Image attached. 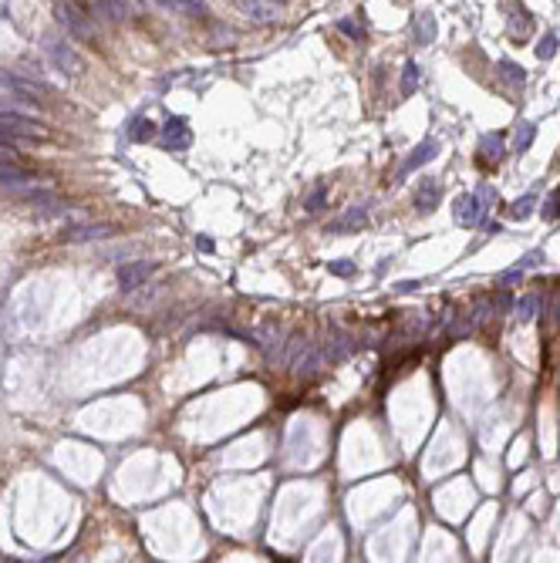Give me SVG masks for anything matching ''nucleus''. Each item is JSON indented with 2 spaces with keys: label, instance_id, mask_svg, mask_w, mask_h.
<instances>
[{
  "label": "nucleus",
  "instance_id": "obj_8",
  "mask_svg": "<svg viewBox=\"0 0 560 563\" xmlns=\"http://www.w3.org/2000/svg\"><path fill=\"white\" fill-rule=\"evenodd\" d=\"M27 182H34V176L21 165V162H0V186L3 189H14V193H21Z\"/></svg>",
  "mask_w": 560,
  "mask_h": 563
},
{
  "label": "nucleus",
  "instance_id": "obj_24",
  "mask_svg": "<svg viewBox=\"0 0 560 563\" xmlns=\"http://www.w3.org/2000/svg\"><path fill=\"white\" fill-rule=\"evenodd\" d=\"M338 31H341V34H348L351 40L364 38V27H358V24H355V21H348V17H341V21H338Z\"/></svg>",
  "mask_w": 560,
  "mask_h": 563
},
{
  "label": "nucleus",
  "instance_id": "obj_17",
  "mask_svg": "<svg viewBox=\"0 0 560 563\" xmlns=\"http://www.w3.org/2000/svg\"><path fill=\"white\" fill-rule=\"evenodd\" d=\"M156 135V121L152 119H132V125H128V139L132 142H149Z\"/></svg>",
  "mask_w": 560,
  "mask_h": 563
},
{
  "label": "nucleus",
  "instance_id": "obj_28",
  "mask_svg": "<svg viewBox=\"0 0 560 563\" xmlns=\"http://www.w3.org/2000/svg\"><path fill=\"white\" fill-rule=\"evenodd\" d=\"M172 3L183 7V10H189L193 17H202V14H206V3H202V0H172Z\"/></svg>",
  "mask_w": 560,
  "mask_h": 563
},
{
  "label": "nucleus",
  "instance_id": "obj_14",
  "mask_svg": "<svg viewBox=\"0 0 560 563\" xmlns=\"http://www.w3.org/2000/svg\"><path fill=\"white\" fill-rule=\"evenodd\" d=\"M112 237V226H71L61 233L65 243H88V240H105Z\"/></svg>",
  "mask_w": 560,
  "mask_h": 563
},
{
  "label": "nucleus",
  "instance_id": "obj_13",
  "mask_svg": "<svg viewBox=\"0 0 560 563\" xmlns=\"http://www.w3.org/2000/svg\"><path fill=\"white\" fill-rule=\"evenodd\" d=\"M361 226H368V209H364V206H355V209H348L341 219H334V223L327 226V233H351V230H361Z\"/></svg>",
  "mask_w": 560,
  "mask_h": 563
},
{
  "label": "nucleus",
  "instance_id": "obj_19",
  "mask_svg": "<svg viewBox=\"0 0 560 563\" xmlns=\"http://www.w3.org/2000/svg\"><path fill=\"white\" fill-rule=\"evenodd\" d=\"M537 307H540V300H537L533 294H530V297H523L520 304H517V318H520L523 324H526V321H533V314H537Z\"/></svg>",
  "mask_w": 560,
  "mask_h": 563
},
{
  "label": "nucleus",
  "instance_id": "obj_7",
  "mask_svg": "<svg viewBox=\"0 0 560 563\" xmlns=\"http://www.w3.org/2000/svg\"><path fill=\"white\" fill-rule=\"evenodd\" d=\"M189 142H193V132H189L186 119H169L165 121V128H162V145H165V149L183 152V149H189Z\"/></svg>",
  "mask_w": 560,
  "mask_h": 563
},
{
  "label": "nucleus",
  "instance_id": "obj_1",
  "mask_svg": "<svg viewBox=\"0 0 560 563\" xmlns=\"http://www.w3.org/2000/svg\"><path fill=\"white\" fill-rule=\"evenodd\" d=\"M34 139H44V128H40L34 119L14 112V108H0V142H34Z\"/></svg>",
  "mask_w": 560,
  "mask_h": 563
},
{
  "label": "nucleus",
  "instance_id": "obj_32",
  "mask_svg": "<svg viewBox=\"0 0 560 563\" xmlns=\"http://www.w3.org/2000/svg\"><path fill=\"white\" fill-rule=\"evenodd\" d=\"M415 287H419V280H405V283H399L401 294H408V290H415Z\"/></svg>",
  "mask_w": 560,
  "mask_h": 563
},
{
  "label": "nucleus",
  "instance_id": "obj_11",
  "mask_svg": "<svg viewBox=\"0 0 560 563\" xmlns=\"http://www.w3.org/2000/svg\"><path fill=\"white\" fill-rule=\"evenodd\" d=\"M439 202H442V186L436 179H422L415 186V206H419V213H432Z\"/></svg>",
  "mask_w": 560,
  "mask_h": 563
},
{
  "label": "nucleus",
  "instance_id": "obj_12",
  "mask_svg": "<svg viewBox=\"0 0 560 563\" xmlns=\"http://www.w3.org/2000/svg\"><path fill=\"white\" fill-rule=\"evenodd\" d=\"M436 156H439V142H422V145H419V149H415V152H412L408 159L401 162V169H399V176H395V179H405V176H408L412 169H419V165L432 162Z\"/></svg>",
  "mask_w": 560,
  "mask_h": 563
},
{
  "label": "nucleus",
  "instance_id": "obj_29",
  "mask_svg": "<svg viewBox=\"0 0 560 563\" xmlns=\"http://www.w3.org/2000/svg\"><path fill=\"white\" fill-rule=\"evenodd\" d=\"M540 263H544V253H540V250H530V253H526V256H523V260H520V270H530V267H540Z\"/></svg>",
  "mask_w": 560,
  "mask_h": 563
},
{
  "label": "nucleus",
  "instance_id": "obj_6",
  "mask_svg": "<svg viewBox=\"0 0 560 563\" xmlns=\"http://www.w3.org/2000/svg\"><path fill=\"white\" fill-rule=\"evenodd\" d=\"M452 216H456V223L459 226H480L482 216H486V206H482L480 196H473V193H463L456 206H452Z\"/></svg>",
  "mask_w": 560,
  "mask_h": 563
},
{
  "label": "nucleus",
  "instance_id": "obj_22",
  "mask_svg": "<svg viewBox=\"0 0 560 563\" xmlns=\"http://www.w3.org/2000/svg\"><path fill=\"white\" fill-rule=\"evenodd\" d=\"M419 78H422V75H419V64H405V78H401V91H405V95H412V91L419 88Z\"/></svg>",
  "mask_w": 560,
  "mask_h": 563
},
{
  "label": "nucleus",
  "instance_id": "obj_15",
  "mask_svg": "<svg viewBox=\"0 0 560 563\" xmlns=\"http://www.w3.org/2000/svg\"><path fill=\"white\" fill-rule=\"evenodd\" d=\"M480 162L482 165H500V162H503V139H500V135H482Z\"/></svg>",
  "mask_w": 560,
  "mask_h": 563
},
{
  "label": "nucleus",
  "instance_id": "obj_3",
  "mask_svg": "<svg viewBox=\"0 0 560 563\" xmlns=\"http://www.w3.org/2000/svg\"><path fill=\"white\" fill-rule=\"evenodd\" d=\"M47 58H51L54 68H58L61 75H68V78H78L81 71H84V58H81L65 38H47Z\"/></svg>",
  "mask_w": 560,
  "mask_h": 563
},
{
  "label": "nucleus",
  "instance_id": "obj_23",
  "mask_svg": "<svg viewBox=\"0 0 560 563\" xmlns=\"http://www.w3.org/2000/svg\"><path fill=\"white\" fill-rule=\"evenodd\" d=\"M500 78H503V81H513V84H523V81H526V75H523L517 64L503 61V64H500Z\"/></svg>",
  "mask_w": 560,
  "mask_h": 563
},
{
  "label": "nucleus",
  "instance_id": "obj_25",
  "mask_svg": "<svg viewBox=\"0 0 560 563\" xmlns=\"http://www.w3.org/2000/svg\"><path fill=\"white\" fill-rule=\"evenodd\" d=\"M554 54H557V38H554V34H547V38L537 44V58H544V61H547V58H554Z\"/></svg>",
  "mask_w": 560,
  "mask_h": 563
},
{
  "label": "nucleus",
  "instance_id": "obj_31",
  "mask_svg": "<svg viewBox=\"0 0 560 563\" xmlns=\"http://www.w3.org/2000/svg\"><path fill=\"white\" fill-rule=\"evenodd\" d=\"M520 277H523V270H510V274H503V277H500V283H503V287H510V283H517Z\"/></svg>",
  "mask_w": 560,
  "mask_h": 563
},
{
  "label": "nucleus",
  "instance_id": "obj_18",
  "mask_svg": "<svg viewBox=\"0 0 560 563\" xmlns=\"http://www.w3.org/2000/svg\"><path fill=\"white\" fill-rule=\"evenodd\" d=\"M533 206H537V196H533V193H526L523 200H517L513 206H510V216H513V219H526V216L533 213Z\"/></svg>",
  "mask_w": 560,
  "mask_h": 563
},
{
  "label": "nucleus",
  "instance_id": "obj_30",
  "mask_svg": "<svg viewBox=\"0 0 560 563\" xmlns=\"http://www.w3.org/2000/svg\"><path fill=\"white\" fill-rule=\"evenodd\" d=\"M14 159H17L14 145H10V142H0V162H14Z\"/></svg>",
  "mask_w": 560,
  "mask_h": 563
},
{
  "label": "nucleus",
  "instance_id": "obj_20",
  "mask_svg": "<svg viewBox=\"0 0 560 563\" xmlns=\"http://www.w3.org/2000/svg\"><path fill=\"white\" fill-rule=\"evenodd\" d=\"M533 135H537V128L530 121H523L520 128H517V152H526L533 145Z\"/></svg>",
  "mask_w": 560,
  "mask_h": 563
},
{
  "label": "nucleus",
  "instance_id": "obj_9",
  "mask_svg": "<svg viewBox=\"0 0 560 563\" xmlns=\"http://www.w3.org/2000/svg\"><path fill=\"white\" fill-rule=\"evenodd\" d=\"M152 263H145V260H139V263H125L119 267V287L121 290H135V287H142V283L152 277Z\"/></svg>",
  "mask_w": 560,
  "mask_h": 563
},
{
  "label": "nucleus",
  "instance_id": "obj_21",
  "mask_svg": "<svg viewBox=\"0 0 560 563\" xmlns=\"http://www.w3.org/2000/svg\"><path fill=\"white\" fill-rule=\"evenodd\" d=\"M540 213H544V219H560V186L550 193V196H547V202H544V209H540Z\"/></svg>",
  "mask_w": 560,
  "mask_h": 563
},
{
  "label": "nucleus",
  "instance_id": "obj_4",
  "mask_svg": "<svg viewBox=\"0 0 560 563\" xmlns=\"http://www.w3.org/2000/svg\"><path fill=\"white\" fill-rule=\"evenodd\" d=\"M0 88H3V91H14L21 101H31V105H40V101L51 95L47 84L31 81V78H21V75H10V71H0Z\"/></svg>",
  "mask_w": 560,
  "mask_h": 563
},
{
  "label": "nucleus",
  "instance_id": "obj_16",
  "mask_svg": "<svg viewBox=\"0 0 560 563\" xmlns=\"http://www.w3.org/2000/svg\"><path fill=\"white\" fill-rule=\"evenodd\" d=\"M412 34H415V44H432V38H436V21L429 17V14H419L415 21H412Z\"/></svg>",
  "mask_w": 560,
  "mask_h": 563
},
{
  "label": "nucleus",
  "instance_id": "obj_5",
  "mask_svg": "<svg viewBox=\"0 0 560 563\" xmlns=\"http://www.w3.org/2000/svg\"><path fill=\"white\" fill-rule=\"evenodd\" d=\"M240 10L253 24H277L283 17V3L280 0H240Z\"/></svg>",
  "mask_w": 560,
  "mask_h": 563
},
{
  "label": "nucleus",
  "instance_id": "obj_10",
  "mask_svg": "<svg viewBox=\"0 0 560 563\" xmlns=\"http://www.w3.org/2000/svg\"><path fill=\"white\" fill-rule=\"evenodd\" d=\"M88 10H91V17L108 21V24H121L128 17V7L121 0H88Z\"/></svg>",
  "mask_w": 560,
  "mask_h": 563
},
{
  "label": "nucleus",
  "instance_id": "obj_2",
  "mask_svg": "<svg viewBox=\"0 0 560 563\" xmlns=\"http://www.w3.org/2000/svg\"><path fill=\"white\" fill-rule=\"evenodd\" d=\"M58 24L71 34V38H81V40H91L95 38V24H91V10H81L75 3H58L54 10Z\"/></svg>",
  "mask_w": 560,
  "mask_h": 563
},
{
  "label": "nucleus",
  "instance_id": "obj_26",
  "mask_svg": "<svg viewBox=\"0 0 560 563\" xmlns=\"http://www.w3.org/2000/svg\"><path fill=\"white\" fill-rule=\"evenodd\" d=\"M327 270H331L334 277H355V270H358V267H355L351 260H334V263H331Z\"/></svg>",
  "mask_w": 560,
  "mask_h": 563
},
{
  "label": "nucleus",
  "instance_id": "obj_27",
  "mask_svg": "<svg viewBox=\"0 0 560 563\" xmlns=\"http://www.w3.org/2000/svg\"><path fill=\"white\" fill-rule=\"evenodd\" d=\"M324 196H327V189H324V186H318V189H314V193H311V196L304 200V209H311V213H318L320 206H324Z\"/></svg>",
  "mask_w": 560,
  "mask_h": 563
}]
</instances>
